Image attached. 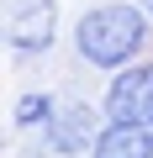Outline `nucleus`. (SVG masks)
<instances>
[{"label":"nucleus","instance_id":"f257e3e1","mask_svg":"<svg viewBox=\"0 0 153 158\" xmlns=\"http://www.w3.org/2000/svg\"><path fill=\"white\" fill-rule=\"evenodd\" d=\"M74 53H79L85 69L95 74H121L127 63L148 58L153 48V21L137 0H100L90 6L79 21H74Z\"/></svg>","mask_w":153,"mask_h":158},{"label":"nucleus","instance_id":"f03ea898","mask_svg":"<svg viewBox=\"0 0 153 158\" xmlns=\"http://www.w3.org/2000/svg\"><path fill=\"white\" fill-rule=\"evenodd\" d=\"M100 111L106 121H121V127H153V53L106 79Z\"/></svg>","mask_w":153,"mask_h":158},{"label":"nucleus","instance_id":"7ed1b4c3","mask_svg":"<svg viewBox=\"0 0 153 158\" xmlns=\"http://www.w3.org/2000/svg\"><path fill=\"white\" fill-rule=\"evenodd\" d=\"M106 132V111L100 100H63L53 127L42 132V153L48 158H90L95 137Z\"/></svg>","mask_w":153,"mask_h":158},{"label":"nucleus","instance_id":"20e7f679","mask_svg":"<svg viewBox=\"0 0 153 158\" xmlns=\"http://www.w3.org/2000/svg\"><path fill=\"white\" fill-rule=\"evenodd\" d=\"M6 42L16 58H42L58 42V0H21L6 21Z\"/></svg>","mask_w":153,"mask_h":158},{"label":"nucleus","instance_id":"39448f33","mask_svg":"<svg viewBox=\"0 0 153 158\" xmlns=\"http://www.w3.org/2000/svg\"><path fill=\"white\" fill-rule=\"evenodd\" d=\"M90 158H153V127H121V121H106V132L95 137Z\"/></svg>","mask_w":153,"mask_h":158},{"label":"nucleus","instance_id":"423d86ee","mask_svg":"<svg viewBox=\"0 0 153 158\" xmlns=\"http://www.w3.org/2000/svg\"><path fill=\"white\" fill-rule=\"evenodd\" d=\"M58 106H63V100H58L53 90H21V95H16V106H11V127H16L21 137H32V132L42 137V132L53 127Z\"/></svg>","mask_w":153,"mask_h":158},{"label":"nucleus","instance_id":"0eeeda50","mask_svg":"<svg viewBox=\"0 0 153 158\" xmlns=\"http://www.w3.org/2000/svg\"><path fill=\"white\" fill-rule=\"evenodd\" d=\"M137 6H142V11H148V21H153V0H137Z\"/></svg>","mask_w":153,"mask_h":158}]
</instances>
